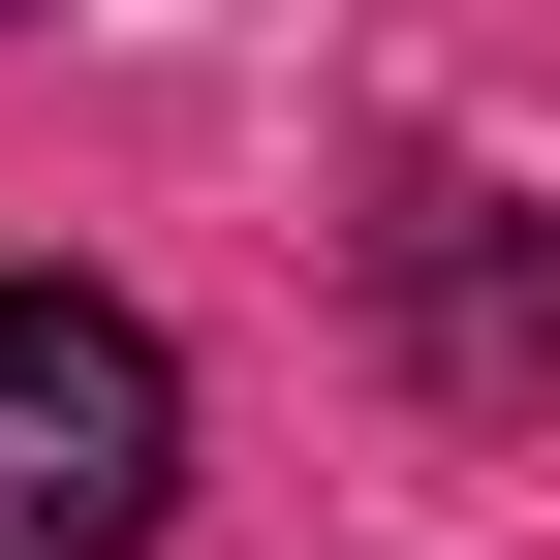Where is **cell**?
Listing matches in <instances>:
<instances>
[{
    "mask_svg": "<svg viewBox=\"0 0 560 560\" xmlns=\"http://www.w3.org/2000/svg\"><path fill=\"white\" fill-rule=\"evenodd\" d=\"M187 499V342L125 280H0V560H156Z\"/></svg>",
    "mask_w": 560,
    "mask_h": 560,
    "instance_id": "6da1fadb",
    "label": "cell"
}]
</instances>
